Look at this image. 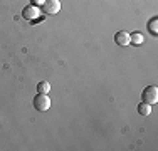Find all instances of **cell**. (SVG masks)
<instances>
[{
    "instance_id": "cell-1",
    "label": "cell",
    "mask_w": 158,
    "mask_h": 151,
    "mask_svg": "<svg viewBox=\"0 0 158 151\" xmlns=\"http://www.w3.org/2000/svg\"><path fill=\"white\" fill-rule=\"evenodd\" d=\"M141 99H143V103H146L150 106L155 104L158 101V89L155 88V86H148V88H145L143 92H141Z\"/></svg>"
},
{
    "instance_id": "cell-2",
    "label": "cell",
    "mask_w": 158,
    "mask_h": 151,
    "mask_svg": "<svg viewBox=\"0 0 158 151\" xmlns=\"http://www.w3.org/2000/svg\"><path fill=\"white\" fill-rule=\"evenodd\" d=\"M34 108L37 109V111H47L49 108H51V99H49L47 94H42L39 92L35 97H34Z\"/></svg>"
},
{
    "instance_id": "cell-3",
    "label": "cell",
    "mask_w": 158,
    "mask_h": 151,
    "mask_svg": "<svg viewBox=\"0 0 158 151\" xmlns=\"http://www.w3.org/2000/svg\"><path fill=\"white\" fill-rule=\"evenodd\" d=\"M42 10H44V14H47V15H56L61 10V2H59V0H46V2L42 3Z\"/></svg>"
},
{
    "instance_id": "cell-4",
    "label": "cell",
    "mask_w": 158,
    "mask_h": 151,
    "mask_svg": "<svg viewBox=\"0 0 158 151\" xmlns=\"http://www.w3.org/2000/svg\"><path fill=\"white\" fill-rule=\"evenodd\" d=\"M22 15H24V18H27V20H35V18L40 15V10L37 9L35 5H29V7H25V9H24Z\"/></svg>"
},
{
    "instance_id": "cell-5",
    "label": "cell",
    "mask_w": 158,
    "mask_h": 151,
    "mask_svg": "<svg viewBox=\"0 0 158 151\" xmlns=\"http://www.w3.org/2000/svg\"><path fill=\"white\" fill-rule=\"evenodd\" d=\"M114 42L118 44V45H128V44H130V34L125 32V30H121V32H116Z\"/></svg>"
},
{
    "instance_id": "cell-6",
    "label": "cell",
    "mask_w": 158,
    "mask_h": 151,
    "mask_svg": "<svg viewBox=\"0 0 158 151\" xmlns=\"http://www.w3.org/2000/svg\"><path fill=\"white\" fill-rule=\"evenodd\" d=\"M130 44H135V45L143 44V34H140V32L131 34V35H130Z\"/></svg>"
},
{
    "instance_id": "cell-7",
    "label": "cell",
    "mask_w": 158,
    "mask_h": 151,
    "mask_svg": "<svg viewBox=\"0 0 158 151\" xmlns=\"http://www.w3.org/2000/svg\"><path fill=\"white\" fill-rule=\"evenodd\" d=\"M49 91H51V84H49L47 81H42L37 84V92H42V94H49Z\"/></svg>"
},
{
    "instance_id": "cell-8",
    "label": "cell",
    "mask_w": 158,
    "mask_h": 151,
    "mask_svg": "<svg viewBox=\"0 0 158 151\" xmlns=\"http://www.w3.org/2000/svg\"><path fill=\"white\" fill-rule=\"evenodd\" d=\"M138 112H140L141 116H148L150 112H152V108H150V104H146V103H141L140 106H138Z\"/></svg>"
},
{
    "instance_id": "cell-9",
    "label": "cell",
    "mask_w": 158,
    "mask_h": 151,
    "mask_svg": "<svg viewBox=\"0 0 158 151\" xmlns=\"http://www.w3.org/2000/svg\"><path fill=\"white\" fill-rule=\"evenodd\" d=\"M150 30H152L153 34H156V18H153V20L150 22Z\"/></svg>"
},
{
    "instance_id": "cell-10",
    "label": "cell",
    "mask_w": 158,
    "mask_h": 151,
    "mask_svg": "<svg viewBox=\"0 0 158 151\" xmlns=\"http://www.w3.org/2000/svg\"><path fill=\"white\" fill-rule=\"evenodd\" d=\"M32 2H34V5H42L46 0H32Z\"/></svg>"
}]
</instances>
